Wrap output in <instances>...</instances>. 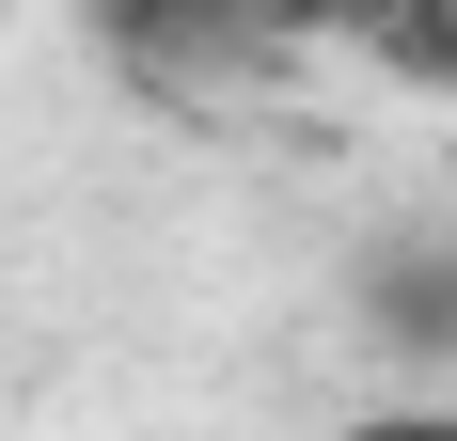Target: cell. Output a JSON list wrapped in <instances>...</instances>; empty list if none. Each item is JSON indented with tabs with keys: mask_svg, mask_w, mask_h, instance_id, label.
<instances>
[{
	"mask_svg": "<svg viewBox=\"0 0 457 441\" xmlns=\"http://www.w3.org/2000/svg\"><path fill=\"white\" fill-rule=\"evenodd\" d=\"M363 315H378V347L457 362V237H411V253H378V268H363Z\"/></svg>",
	"mask_w": 457,
	"mask_h": 441,
	"instance_id": "6da1fadb",
	"label": "cell"
},
{
	"mask_svg": "<svg viewBox=\"0 0 457 441\" xmlns=\"http://www.w3.org/2000/svg\"><path fill=\"white\" fill-rule=\"evenodd\" d=\"M331 441H457V410H411V395H395V410H363V426H331Z\"/></svg>",
	"mask_w": 457,
	"mask_h": 441,
	"instance_id": "7a4b0ae2",
	"label": "cell"
}]
</instances>
